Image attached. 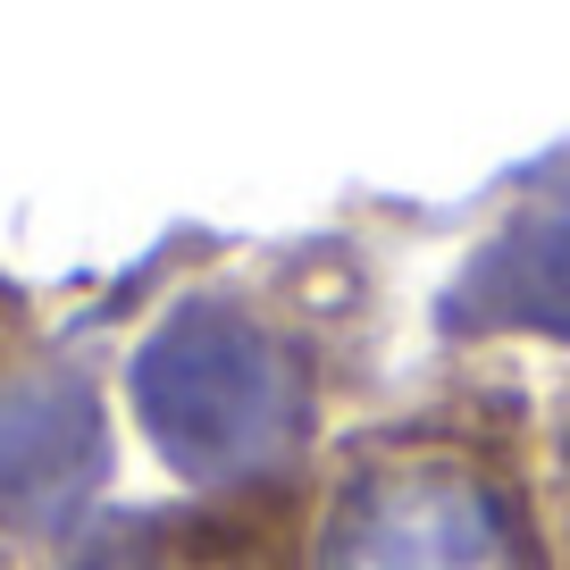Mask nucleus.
<instances>
[{"instance_id":"nucleus-8","label":"nucleus","mask_w":570,"mask_h":570,"mask_svg":"<svg viewBox=\"0 0 570 570\" xmlns=\"http://www.w3.org/2000/svg\"><path fill=\"white\" fill-rule=\"evenodd\" d=\"M0 570H26V562H9V553H0Z\"/></svg>"},{"instance_id":"nucleus-1","label":"nucleus","mask_w":570,"mask_h":570,"mask_svg":"<svg viewBox=\"0 0 570 570\" xmlns=\"http://www.w3.org/2000/svg\"><path fill=\"white\" fill-rule=\"evenodd\" d=\"M370 370V285L336 244L168 294L118 361V420L185 503H294Z\"/></svg>"},{"instance_id":"nucleus-7","label":"nucleus","mask_w":570,"mask_h":570,"mask_svg":"<svg viewBox=\"0 0 570 570\" xmlns=\"http://www.w3.org/2000/svg\"><path fill=\"white\" fill-rule=\"evenodd\" d=\"M51 336V327H42V311H35V294H26L18 277H9V268H0V377L18 370L26 353H35V344Z\"/></svg>"},{"instance_id":"nucleus-2","label":"nucleus","mask_w":570,"mask_h":570,"mask_svg":"<svg viewBox=\"0 0 570 570\" xmlns=\"http://www.w3.org/2000/svg\"><path fill=\"white\" fill-rule=\"evenodd\" d=\"M294 570H562L520 386H462L344 428L303 487Z\"/></svg>"},{"instance_id":"nucleus-4","label":"nucleus","mask_w":570,"mask_h":570,"mask_svg":"<svg viewBox=\"0 0 570 570\" xmlns=\"http://www.w3.org/2000/svg\"><path fill=\"white\" fill-rule=\"evenodd\" d=\"M445 344H553L570 353V177H529V194L503 210L453 268L445 303H436Z\"/></svg>"},{"instance_id":"nucleus-6","label":"nucleus","mask_w":570,"mask_h":570,"mask_svg":"<svg viewBox=\"0 0 570 570\" xmlns=\"http://www.w3.org/2000/svg\"><path fill=\"white\" fill-rule=\"evenodd\" d=\"M537 495H546V529H553V553L570 570V370L546 386L537 403Z\"/></svg>"},{"instance_id":"nucleus-3","label":"nucleus","mask_w":570,"mask_h":570,"mask_svg":"<svg viewBox=\"0 0 570 570\" xmlns=\"http://www.w3.org/2000/svg\"><path fill=\"white\" fill-rule=\"evenodd\" d=\"M118 377L76 336H42L0 377V553L42 570L109 512Z\"/></svg>"},{"instance_id":"nucleus-5","label":"nucleus","mask_w":570,"mask_h":570,"mask_svg":"<svg viewBox=\"0 0 570 570\" xmlns=\"http://www.w3.org/2000/svg\"><path fill=\"white\" fill-rule=\"evenodd\" d=\"M294 553H303V495L294 503H109L42 570H294Z\"/></svg>"}]
</instances>
